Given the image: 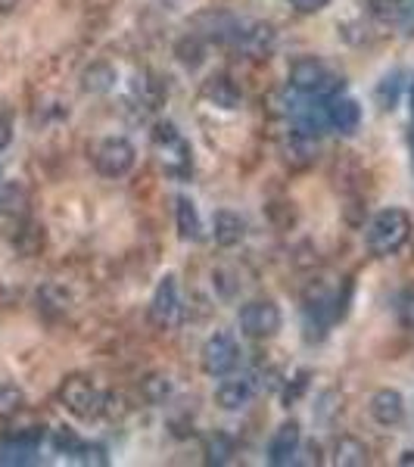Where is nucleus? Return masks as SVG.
Masks as SVG:
<instances>
[{"mask_svg": "<svg viewBox=\"0 0 414 467\" xmlns=\"http://www.w3.org/2000/svg\"><path fill=\"white\" fill-rule=\"evenodd\" d=\"M411 237V215L405 209H383L367 224V250L380 259L396 255Z\"/></svg>", "mask_w": 414, "mask_h": 467, "instance_id": "1", "label": "nucleus"}, {"mask_svg": "<svg viewBox=\"0 0 414 467\" xmlns=\"http://www.w3.org/2000/svg\"><path fill=\"white\" fill-rule=\"evenodd\" d=\"M153 150L169 178L184 181L193 175V150L171 122H160L153 128Z\"/></svg>", "mask_w": 414, "mask_h": 467, "instance_id": "2", "label": "nucleus"}, {"mask_svg": "<svg viewBox=\"0 0 414 467\" xmlns=\"http://www.w3.org/2000/svg\"><path fill=\"white\" fill-rule=\"evenodd\" d=\"M290 85L303 97H321V100H327V97L343 90V78L330 72V66L325 59L299 57L296 63L290 66Z\"/></svg>", "mask_w": 414, "mask_h": 467, "instance_id": "3", "label": "nucleus"}, {"mask_svg": "<svg viewBox=\"0 0 414 467\" xmlns=\"http://www.w3.org/2000/svg\"><path fill=\"white\" fill-rule=\"evenodd\" d=\"M59 402L66 405V411H72L75 418H81V420L100 418V411H103V393L88 378H78V374L63 380V387H59Z\"/></svg>", "mask_w": 414, "mask_h": 467, "instance_id": "4", "label": "nucleus"}, {"mask_svg": "<svg viewBox=\"0 0 414 467\" xmlns=\"http://www.w3.org/2000/svg\"><path fill=\"white\" fill-rule=\"evenodd\" d=\"M284 324V315L271 299H253L240 308V327H243L246 337L253 340H271V337L281 330Z\"/></svg>", "mask_w": 414, "mask_h": 467, "instance_id": "5", "label": "nucleus"}, {"mask_svg": "<svg viewBox=\"0 0 414 467\" xmlns=\"http://www.w3.org/2000/svg\"><path fill=\"white\" fill-rule=\"evenodd\" d=\"M237 358H240V349L231 334H212L200 349V365L209 378H228L237 368Z\"/></svg>", "mask_w": 414, "mask_h": 467, "instance_id": "6", "label": "nucleus"}, {"mask_svg": "<svg viewBox=\"0 0 414 467\" xmlns=\"http://www.w3.org/2000/svg\"><path fill=\"white\" fill-rule=\"evenodd\" d=\"M134 160H138V153H134L131 140H125V138H107L94 153V165L103 178L128 175V171L134 169Z\"/></svg>", "mask_w": 414, "mask_h": 467, "instance_id": "7", "label": "nucleus"}, {"mask_svg": "<svg viewBox=\"0 0 414 467\" xmlns=\"http://www.w3.org/2000/svg\"><path fill=\"white\" fill-rule=\"evenodd\" d=\"M178 281L175 275H165L150 299V324L160 330H169L178 321Z\"/></svg>", "mask_w": 414, "mask_h": 467, "instance_id": "8", "label": "nucleus"}, {"mask_svg": "<svg viewBox=\"0 0 414 467\" xmlns=\"http://www.w3.org/2000/svg\"><path fill=\"white\" fill-rule=\"evenodd\" d=\"M299 442H303V431H299L296 420H287L274 431L268 442V464L274 467H287L296 462L299 455Z\"/></svg>", "mask_w": 414, "mask_h": 467, "instance_id": "9", "label": "nucleus"}, {"mask_svg": "<svg viewBox=\"0 0 414 467\" xmlns=\"http://www.w3.org/2000/svg\"><path fill=\"white\" fill-rule=\"evenodd\" d=\"M237 47L243 50L250 59H265L271 50H274V26H268V22H253V26L246 28H237Z\"/></svg>", "mask_w": 414, "mask_h": 467, "instance_id": "10", "label": "nucleus"}, {"mask_svg": "<svg viewBox=\"0 0 414 467\" xmlns=\"http://www.w3.org/2000/svg\"><path fill=\"white\" fill-rule=\"evenodd\" d=\"M327 107V128L340 134H356L358 125H361V107L352 97H343V94H334L325 100Z\"/></svg>", "mask_w": 414, "mask_h": 467, "instance_id": "11", "label": "nucleus"}, {"mask_svg": "<svg viewBox=\"0 0 414 467\" xmlns=\"http://www.w3.org/2000/svg\"><path fill=\"white\" fill-rule=\"evenodd\" d=\"M371 418L378 420L380 427H396L405 420V399L398 389H378V393L371 396Z\"/></svg>", "mask_w": 414, "mask_h": 467, "instance_id": "12", "label": "nucleus"}, {"mask_svg": "<svg viewBox=\"0 0 414 467\" xmlns=\"http://www.w3.org/2000/svg\"><path fill=\"white\" fill-rule=\"evenodd\" d=\"M212 234H215L218 246L231 250V246H237L240 240L246 237V218L240 213H231V209H222V213H215L212 218Z\"/></svg>", "mask_w": 414, "mask_h": 467, "instance_id": "13", "label": "nucleus"}, {"mask_svg": "<svg viewBox=\"0 0 414 467\" xmlns=\"http://www.w3.org/2000/svg\"><path fill=\"white\" fill-rule=\"evenodd\" d=\"M255 387L250 378H234V380H224L222 387L215 389V402L222 405L224 411H240L253 402Z\"/></svg>", "mask_w": 414, "mask_h": 467, "instance_id": "14", "label": "nucleus"}, {"mask_svg": "<svg viewBox=\"0 0 414 467\" xmlns=\"http://www.w3.org/2000/svg\"><path fill=\"white\" fill-rule=\"evenodd\" d=\"M202 97L222 109H234L240 103V90L228 75H215V78H209L206 85H202Z\"/></svg>", "mask_w": 414, "mask_h": 467, "instance_id": "15", "label": "nucleus"}, {"mask_svg": "<svg viewBox=\"0 0 414 467\" xmlns=\"http://www.w3.org/2000/svg\"><path fill=\"white\" fill-rule=\"evenodd\" d=\"M175 222H178V234L181 240H191L197 244L202 240V222H200V213L187 197H178V206H175Z\"/></svg>", "mask_w": 414, "mask_h": 467, "instance_id": "16", "label": "nucleus"}, {"mask_svg": "<svg viewBox=\"0 0 414 467\" xmlns=\"http://www.w3.org/2000/svg\"><path fill=\"white\" fill-rule=\"evenodd\" d=\"M37 455V446L35 442H26V440H16V436H6L0 442V464L6 467H22V464H32Z\"/></svg>", "mask_w": 414, "mask_h": 467, "instance_id": "17", "label": "nucleus"}, {"mask_svg": "<svg viewBox=\"0 0 414 467\" xmlns=\"http://www.w3.org/2000/svg\"><path fill=\"white\" fill-rule=\"evenodd\" d=\"M334 462L340 467H361L367 464V446L356 436H343L334 446Z\"/></svg>", "mask_w": 414, "mask_h": 467, "instance_id": "18", "label": "nucleus"}, {"mask_svg": "<svg viewBox=\"0 0 414 467\" xmlns=\"http://www.w3.org/2000/svg\"><path fill=\"white\" fill-rule=\"evenodd\" d=\"M112 85H116V69H112L109 63H94L81 75V88H85L88 94H107Z\"/></svg>", "mask_w": 414, "mask_h": 467, "instance_id": "19", "label": "nucleus"}, {"mask_svg": "<svg viewBox=\"0 0 414 467\" xmlns=\"http://www.w3.org/2000/svg\"><path fill=\"white\" fill-rule=\"evenodd\" d=\"M318 153V144H315V134H305L299 128H293L290 134V144H287V160L293 165H308Z\"/></svg>", "mask_w": 414, "mask_h": 467, "instance_id": "20", "label": "nucleus"}, {"mask_svg": "<svg viewBox=\"0 0 414 467\" xmlns=\"http://www.w3.org/2000/svg\"><path fill=\"white\" fill-rule=\"evenodd\" d=\"M69 293L63 287H57V284H47V287H41L37 293V306H41L44 315H66L69 312Z\"/></svg>", "mask_w": 414, "mask_h": 467, "instance_id": "21", "label": "nucleus"}, {"mask_svg": "<svg viewBox=\"0 0 414 467\" xmlns=\"http://www.w3.org/2000/svg\"><path fill=\"white\" fill-rule=\"evenodd\" d=\"M26 213H28V193L22 191L19 184H10L0 193V215H10V218H16V222H22Z\"/></svg>", "mask_w": 414, "mask_h": 467, "instance_id": "22", "label": "nucleus"}, {"mask_svg": "<svg viewBox=\"0 0 414 467\" xmlns=\"http://www.w3.org/2000/svg\"><path fill=\"white\" fill-rule=\"evenodd\" d=\"M50 442H54V449L59 455H69V458H78L81 449H85V440H81L75 431H69V427H57L54 436H50Z\"/></svg>", "mask_w": 414, "mask_h": 467, "instance_id": "23", "label": "nucleus"}, {"mask_svg": "<svg viewBox=\"0 0 414 467\" xmlns=\"http://www.w3.org/2000/svg\"><path fill=\"white\" fill-rule=\"evenodd\" d=\"M231 455H234V440L224 433H215L212 440L206 442V464H228Z\"/></svg>", "mask_w": 414, "mask_h": 467, "instance_id": "24", "label": "nucleus"}, {"mask_svg": "<svg viewBox=\"0 0 414 467\" xmlns=\"http://www.w3.org/2000/svg\"><path fill=\"white\" fill-rule=\"evenodd\" d=\"M26 409V393L19 387H0V420H13Z\"/></svg>", "mask_w": 414, "mask_h": 467, "instance_id": "25", "label": "nucleus"}, {"mask_svg": "<svg viewBox=\"0 0 414 467\" xmlns=\"http://www.w3.org/2000/svg\"><path fill=\"white\" fill-rule=\"evenodd\" d=\"M171 396V380L165 378V374H150L144 380V399L153 405H162L165 399Z\"/></svg>", "mask_w": 414, "mask_h": 467, "instance_id": "26", "label": "nucleus"}, {"mask_svg": "<svg viewBox=\"0 0 414 467\" xmlns=\"http://www.w3.org/2000/svg\"><path fill=\"white\" fill-rule=\"evenodd\" d=\"M175 54H178V59L184 66H191V69H197V66L202 63V41L197 35H191V37H184V41L178 44L175 47Z\"/></svg>", "mask_w": 414, "mask_h": 467, "instance_id": "27", "label": "nucleus"}, {"mask_svg": "<svg viewBox=\"0 0 414 467\" xmlns=\"http://www.w3.org/2000/svg\"><path fill=\"white\" fill-rule=\"evenodd\" d=\"M396 308H398V321H402V327L414 330V284L398 293Z\"/></svg>", "mask_w": 414, "mask_h": 467, "instance_id": "28", "label": "nucleus"}, {"mask_svg": "<svg viewBox=\"0 0 414 467\" xmlns=\"http://www.w3.org/2000/svg\"><path fill=\"white\" fill-rule=\"evenodd\" d=\"M396 97H398V72L387 75V78H383V85L378 88V100H380L383 109H393Z\"/></svg>", "mask_w": 414, "mask_h": 467, "instance_id": "29", "label": "nucleus"}, {"mask_svg": "<svg viewBox=\"0 0 414 467\" xmlns=\"http://www.w3.org/2000/svg\"><path fill=\"white\" fill-rule=\"evenodd\" d=\"M78 462H81V464H97V467H103V464L109 462V458H107V449H103V446H97V442H85V449H81Z\"/></svg>", "mask_w": 414, "mask_h": 467, "instance_id": "30", "label": "nucleus"}, {"mask_svg": "<svg viewBox=\"0 0 414 467\" xmlns=\"http://www.w3.org/2000/svg\"><path fill=\"white\" fill-rule=\"evenodd\" d=\"M330 0H290V6L296 13H303V16H312V13H321Z\"/></svg>", "mask_w": 414, "mask_h": 467, "instance_id": "31", "label": "nucleus"}, {"mask_svg": "<svg viewBox=\"0 0 414 467\" xmlns=\"http://www.w3.org/2000/svg\"><path fill=\"white\" fill-rule=\"evenodd\" d=\"M10 140H13V122H10V116L0 112V150L10 147Z\"/></svg>", "mask_w": 414, "mask_h": 467, "instance_id": "32", "label": "nucleus"}, {"mask_svg": "<svg viewBox=\"0 0 414 467\" xmlns=\"http://www.w3.org/2000/svg\"><path fill=\"white\" fill-rule=\"evenodd\" d=\"M398 464H402V467H411V464H414V451H402V458H398Z\"/></svg>", "mask_w": 414, "mask_h": 467, "instance_id": "33", "label": "nucleus"}, {"mask_svg": "<svg viewBox=\"0 0 414 467\" xmlns=\"http://www.w3.org/2000/svg\"><path fill=\"white\" fill-rule=\"evenodd\" d=\"M16 4H19V0H0V13H10Z\"/></svg>", "mask_w": 414, "mask_h": 467, "instance_id": "34", "label": "nucleus"}, {"mask_svg": "<svg viewBox=\"0 0 414 467\" xmlns=\"http://www.w3.org/2000/svg\"><path fill=\"white\" fill-rule=\"evenodd\" d=\"M371 4L378 6V10H383V6H387V4H396V0H371Z\"/></svg>", "mask_w": 414, "mask_h": 467, "instance_id": "35", "label": "nucleus"}, {"mask_svg": "<svg viewBox=\"0 0 414 467\" xmlns=\"http://www.w3.org/2000/svg\"><path fill=\"white\" fill-rule=\"evenodd\" d=\"M411 122H414V81H411Z\"/></svg>", "mask_w": 414, "mask_h": 467, "instance_id": "36", "label": "nucleus"}, {"mask_svg": "<svg viewBox=\"0 0 414 467\" xmlns=\"http://www.w3.org/2000/svg\"><path fill=\"white\" fill-rule=\"evenodd\" d=\"M411 162H414V122H411Z\"/></svg>", "mask_w": 414, "mask_h": 467, "instance_id": "37", "label": "nucleus"}]
</instances>
